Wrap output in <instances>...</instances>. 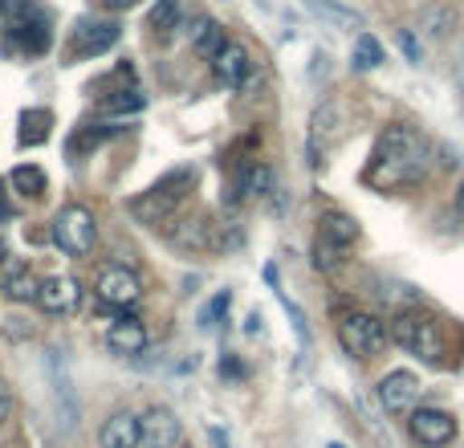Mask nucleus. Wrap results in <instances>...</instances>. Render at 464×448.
<instances>
[{
  "mask_svg": "<svg viewBox=\"0 0 464 448\" xmlns=\"http://www.w3.org/2000/svg\"><path fill=\"white\" fill-rule=\"evenodd\" d=\"M273 192V168L261 160H240L237 163V180H232V196L228 204H245L256 200V196H269Z\"/></svg>",
  "mask_w": 464,
  "mask_h": 448,
  "instance_id": "obj_11",
  "label": "nucleus"
},
{
  "mask_svg": "<svg viewBox=\"0 0 464 448\" xmlns=\"http://www.w3.org/2000/svg\"><path fill=\"white\" fill-rule=\"evenodd\" d=\"M5 261H8V248H5V245H0V265H5Z\"/></svg>",
  "mask_w": 464,
  "mask_h": 448,
  "instance_id": "obj_37",
  "label": "nucleus"
},
{
  "mask_svg": "<svg viewBox=\"0 0 464 448\" xmlns=\"http://www.w3.org/2000/svg\"><path fill=\"white\" fill-rule=\"evenodd\" d=\"M122 37L119 21H106V16H82L70 29V57H102L106 49H114Z\"/></svg>",
  "mask_w": 464,
  "mask_h": 448,
  "instance_id": "obj_7",
  "label": "nucleus"
},
{
  "mask_svg": "<svg viewBox=\"0 0 464 448\" xmlns=\"http://www.w3.org/2000/svg\"><path fill=\"white\" fill-rule=\"evenodd\" d=\"M383 65V45H379L371 33H362L359 41H354V70L367 73V70H379Z\"/></svg>",
  "mask_w": 464,
  "mask_h": 448,
  "instance_id": "obj_29",
  "label": "nucleus"
},
{
  "mask_svg": "<svg viewBox=\"0 0 464 448\" xmlns=\"http://www.w3.org/2000/svg\"><path fill=\"white\" fill-rule=\"evenodd\" d=\"M184 436V424L171 408H151L143 416V448H176Z\"/></svg>",
  "mask_w": 464,
  "mask_h": 448,
  "instance_id": "obj_14",
  "label": "nucleus"
},
{
  "mask_svg": "<svg viewBox=\"0 0 464 448\" xmlns=\"http://www.w3.org/2000/svg\"><path fill=\"white\" fill-rule=\"evenodd\" d=\"M379 404H383L392 416H403V412H411L416 408V400H420V379L411 375V371H392V375H383L379 379Z\"/></svg>",
  "mask_w": 464,
  "mask_h": 448,
  "instance_id": "obj_10",
  "label": "nucleus"
},
{
  "mask_svg": "<svg viewBox=\"0 0 464 448\" xmlns=\"http://www.w3.org/2000/svg\"><path fill=\"white\" fill-rule=\"evenodd\" d=\"M179 21H184V0H155L151 16H147V24H151L160 37H171V33L179 29Z\"/></svg>",
  "mask_w": 464,
  "mask_h": 448,
  "instance_id": "obj_25",
  "label": "nucleus"
},
{
  "mask_svg": "<svg viewBox=\"0 0 464 448\" xmlns=\"http://www.w3.org/2000/svg\"><path fill=\"white\" fill-rule=\"evenodd\" d=\"M106 8H111V13H122V8H135L139 0H102Z\"/></svg>",
  "mask_w": 464,
  "mask_h": 448,
  "instance_id": "obj_33",
  "label": "nucleus"
},
{
  "mask_svg": "<svg viewBox=\"0 0 464 448\" xmlns=\"http://www.w3.org/2000/svg\"><path fill=\"white\" fill-rule=\"evenodd\" d=\"M98 297H102L106 306H114V310H127V306H139V297H143V281H139L135 269H127V265H106L102 273H98Z\"/></svg>",
  "mask_w": 464,
  "mask_h": 448,
  "instance_id": "obj_9",
  "label": "nucleus"
},
{
  "mask_svg": "<svg viewBox=\"0 0 464 448\" xmlns=\"http://www.w3.org/2000/svg\"><path fill=\"white\" fill-rule=\"evenodd\" d=\"M212 73H217V82L220 86H228V90H240L248 78H253V54H248L240 41H228L225 45V54L212 62Z\"/></svg>",
  "mask_w": 464,
  "mask_h": 448,
  "instance_id": "obj_13",
  "label": "nucleus"
},
{
  "mask_svg": "<svg viewBox=\"0 0 464 448\" xmlns=\"http://www.w3.org/2000/svg\"><path fill=\"white\" fill-rule=\"evenodd\" d=\"M106 346H111L114 355H139L147 346V330H143V322L139 318H114L111 322V330H106Z\"/></svg>",
  "mask_w": 464,
  "mask_h": 448,
  "instance_id": "obj_17",
  "label": "nucleus"
},
{
  "mask_svg": "<svg viewBox=\"0 0 464 448\" xmlns=\"http://www.w3.org/2000/svg\"><path fill=\"white\" fill-rule=\"evenodd\" d=\"M13 45L21 49V54H29V57H41L49 45H53V29H49V16L41 13V16H33L24 29H16V33H13Z\"/></svg>",
  "mask_w": 464,
  "mask_h": 448,
  "instance_id": "obj_22",
  "label": "nucleus"
},
{
  "mask_svg": "<svg viewBox=\"0 0 464 448\" xmlns=\"http://www.w3.org/2000/svg\"><path fill=\"white\" fill-rule=\"evenodd\" d=\"M33 16H41L37 0H0V33H5V37H13L16 29H24Z\"/></svg>",
  "mask_w": 464,
  "mask_h": 448,
  "instance_id": "obj_23",
  "label": "nucleus"
},
{
  "mask_svg": "<svg viewBox=\"0 0 464 448\" xmlns=\"http://www.w3.org/2000/svg\"><path fill=\"white\" fill-rule=\"evenodd\" d=\"M37 306L49 314H73L82 306V286L73 278H65V273H53V278L41 281Z\"/></svg>",
  "mask_w": 464,
  "mask_h": 448,
  "instance_id": "obj_12",
  "label": "nucleus"
},
{
  "mask_svg": "<svg viewBox=\"0 0 464 448\" xmlns=\"http://www.w3.org/2000/svg\"><path fill=\"white\" fill-rule=\"evenodd\" d=\"M228 302H232V297H228V294H220L217 302H212L208 310H204V326H217V322H212V318H217V314H225V310H228Z\"/></svg>",
  "mask_w": 464,
  "mask_h": 448,
  "instance_id": "obj_30",
  "label": "nucleus"
},
{
  "mask_svg": "<svg viewBox=\"0 0 464 448\" xmlns=\"http://www.w3.org/2000/svg\"><path fill=\"white\" fill-rule=\"evenodd\" d=\"M330 448H343V444H330Z\"/></svg>",
  "mask_w": 464,
  "mask_h": 448,
  "instance_id": "obj_38",
  "label": "nucleus"
},
{
  "mask_svg": "<svg viewBox=\"0 0 464 448\" xmlns=\"http://www.w3.org/2000/svg\"><path fill=\"white\" fill-rule=\"evenodd\" d=\"M225 45H228V33L220 29L212 16H196V24H192V49L204 57V62H217L220 54H225Z\"/></svg>",
  "mask_w": 464,
  "mask_h": 448,
  "instance_id": "obj_19",
  "label": "nucleus"
},
{
  "mask_svg": "<svg viewBox=\"0 0 464 448\" xmlns=\"http://www.w3.org/2000/svg\"><path fill=\"white\" fill-rule=\"evenodd\" d=\"M49 237L65 257H90L98 245V220L86 204H65L49 224Z\"/></svg>",
  "mask_w": 464,
  "mask_h": 448,
  "instance_id": "obj_5",
  "label": "nucleus"
},
{
  "mask_svg": "<svg viewBox=\"0 0 464 448\" xmlns=\"http://www.w3.org/2000/svg\"><path fill=\"white\" fill-rule=\"evenodd\" d=\"M98 444L102 448H139L143 444V416H135V412H114L102 424V433H98Z\"/></svg>",
  "mask_w": 464,
  "mask_h": 448,
  "instance_id": "obj_16",
  "label": "nucleus"
},
{
  "mask_svg": "<svg viewBox=\"0 0 464 448\" xmlns=\"http://www.w3.org/2000/svg\"><path fill=\"white\" fill-rule=\"evenodd\" d=\"M192 188H196V168H171L168 176H160L147 192H139L130 200V217L147 224V229H171L176 217L184 212Z\"/></svg>",
  "mask_w": 464,
  "mask_h": 448,
  "instance_id": "obj_2",
  "label": "nucleus"
},
{
  "mask_svg": "<svg viewBox=\"0 0 464 448\" xmlns=\"http://www.w3.org/2000/svg\"><path fill=\"white\" fill-rule=\"evenodd\" d=\"M171 245L184 248V253H220V248H237L240 245V232L220 229L212 217H188L179 224H171Z\"/></svg>",
  "mask_w": 464,
  "mask_h": 448,
  "instance_id": "obj_6",
  "label": "nucleus"
},
{
  "mask_svg": "<svg viewBox=\"0 0 464 448\" xmlns=\"http://www.w3.org/2000/svg\"><path fill=\"white\" fill-rule=\"evenodd\" d=\"M334 135H338V106L326 102L310 119V163H322V151H326V143Z\"/></svg>",
  "mask_w": 464,
  "mask_h": 448,
  "instance_id": "obj_20",
  "label": "nucleus"
},
{
  "mask_svg": "<svg viewBox=\"0 0 464 448\" xmlns=\"http://www.w3.org/2000/svg\"><path fill=\"white\" fill-rule=\"evenodd\" d=\"M400 45L408 49V57H411V62H420V45H416V37H411L408 29H400Z\"/></svg>",
  "mask_w": 464,
  "mask_h": 448,
  "instance_id": "obj_32",
  "label": "nucleus"
},
{
  "mask_svg": "<svg viewBox=\"0 0 464 448\" xmlns=\"http://www.w3.org/2000/svg\"><path fill=\"white\" fill-rule=\"evenodd\" d=\"M408 433L424 448H444L457 441V420L444 408H411L408 412Z\"/></svg>",
  "mask_w": 464,
  "mask_h": 448,
  "instance_id": "obj_8",
  "label": "nucleus"
},
{
  "mask_svg": "<svg viewBox=\"0 0 464 448\" xmlns=\"http://www.w3.org/2000/svg\"><path fill=\"white\" fill-rule=\"evenodd\" d=\"M318 237L334 240L338 248H346V253H351V248L359 245L362 229H359V220L346 217V212H322V217H318Z\"/></svg>",
  "mask_w": 464,
  "mask_h": 448,
  "instance_id": "obj_18",
  "label": "nucleus"
},
{
  "mask_svg": "<svg viewBox=\"0 0 464 448\" xmlns=\"http://www.w3.org/2000/svg\"><path fill=\"white\" fill-rule=\"evenodd\" d=\"M343 261H346V248H338L334 240H326V237H318V232H314V269H318V273H334V269H343Z\"/></svg>",
  "mask_w": 464,
  "mask_h": 448,
  "instance_id": "obj_27",
  "label": "nucleus"
},
{
  "mask_svg": "<svg viewBox=\"0 0 464 448\" xmlns=\"http://www.w3.org/2000/svg\"><path fill=\"white\" fill-rule=\"evenodd\" d=\"M0 289H5L8 302H37L41 281L33 278L29 261H16V257H8V261L0 265Z\"/></svg>",
  "mask_w": 464,
  "mask_h": 448,
  "instance_id": "obj_15",
  "label": "nucleus"
},
{
  "mask_svg": "<svg viewBox=\"0 0 464 448\" xmlns=\"http://www.w3.org/2000/svg\"><path fill=\"white\" fill-rule=\"evenodd\" d=\"M208 436H212V444H217V448H228V441H225V436H220V428H212Z\"/></svg>",
  "mask_w": 464,
  "mask_h": 448,
  "instance_id": "obj_34",
  "label": "nucleus"
},
{
  "mask_svg": "<svg viewBox=\"0 0 464 448\" xmlns=\"http://www.w3.org/2000/svg\"><path fill=\"white\" fill-rule=\"evenodd\" d=\"M334 330H338L343 351L354 355V359H375V355H383L387 343H392L387 322L371 310H343L338 322H334Z\"/></svg>",
  "mask_w": 464,
  "mask_h": 448,
  "instance_id": "obj_4",
  "label": "nucleus"
},
{
  "mask_svg": "<svg viewBox=\"0 0 464 448\" xmlns=\"http://www.w3.org/2000/svg\"><path fill=\"white\" fill-rule=\"evenodd\" d=\"M13 217V209H8V200H5V192H0V220H8Z\"/></svg>",
  "mask_w": 464,
  "mask_h": 448,
  "instance_id": "obj_35",
  "label": "nucleus"
},
{
  "mask_svg": "<svg viewBox=\"0 0 464 448\" xmlns=\"http://www.w3.org/2000/svg\"><path fill=\"white\" fill-rule=\"evenodd\" d=\"M8 184H13L21 196H33V200H41V196L49 192V176L37 168V163H21V168H13Z\"/></svg>",
  "mask_w": 464,
  "mask_h": 448,
  "instance_id": "obj_24",
  "label": "nucleus"
},
{
  "mask_svg": "<svg viewBox=\"0 0 464 448\" xmlns=\"http://www.w3.org/2000/svg\"><path fill=\"white\" fill-rule=\"evenodd\" d=\"M8 416H13V387L0 379V424H5Z\"/></svg>",
  "mask_w": 464,
  "mask_h": 448,
  "instance_id": "obj_31",
  "label": "nucleus"
},
{
  "mask_svg": "<svg viewBox=\"0 0 464 448\" xmlns=\"http://www.w3.org/2000/svg\"><path fill=\"white\" fill-rule=\"evenodd\" d=\"M49 135H53V111H45V106H29V111L21 114L16 143L21 147H41V143H49Z\"/></svg>",
  "mask_w": 464,
  "mask_h": 448,
  "instance_id": "obj_21",
  "label": "nucleus"
},
{
  "mask_svg": "<svg viewBox=\"0 0 464 448\" xmlns=\"http://www.w3.org/2000/svg\"><path fill=\"white\" fill-rule=\"evenodd\" d=\"M428 168H432V143L411 122H387L375 139L362 180L375 192H403V188H416Z\"/></svg>",
  "mask_w": 464,
  "mask_h": 448,
  "instance_id": "obj_1",
  "label": "nucleus"
},
{
  "mask_svg": "<svg viewBox=\"0 0 464 448\" xmlns=\"http://www.w3.org/2000/svg\"><path fill=\"white\" fill-rule=\"evenodd\" d=\"M147 106L143 90L130 86V90H114L111 98H102V114H139Z\"/></svg>",
  "mask_w": 464,
  "mask_h": 448,
  "instance_id": "obj_28",
  "label": "nucleus"
},
{
  "mask_svg": "<svg viewBox=\"0 0 464 448\" xmlns=\"http://www.w3.org/2000/svg\"><path fill=\"white\" fill-rule=\"evenodd\" d=\"M457 209L464 212V180H460V188H457Z\"/></svg>",
  "mask_w": 464,
  "mask_h": 448,
  "instance_id": "obj_36",
  "label": "nucleus"
},
{
  "mask_svg": "<svg viewBox=\"0 0 464 448\" xmlns=\"http://www.w3.org/2000/svg\"><path fill=\"white\" fill-rule=\"evenodd\" d=\"M305 5L314 8V13L322 16V21H330V24H338V29H359L362 24V16L354 13V8H346V5H338V0H305Z\"/></svg>",
  "mask_w": 464,
  "mask_h": 448,
  "instance_id": "obj_26",
  "label": "nucleus"
},
{
  "mask_svg": "<svg viewBox=\"0 0 464 448\" xmlns=\"http://www.w3.org/2000/svg\"><path fill=\"white\" fill-rule=\"evenodd\" d=\"M392 343H400L408 355H416L420 363H440L444 338H440V318L428 310H400L392 322Z\"/></svg>",
  "mask_w": 464,
  "mask_h": 448,
  "instance_id": "obj_3",
  "label": "nucleus"
}]
</instances>
